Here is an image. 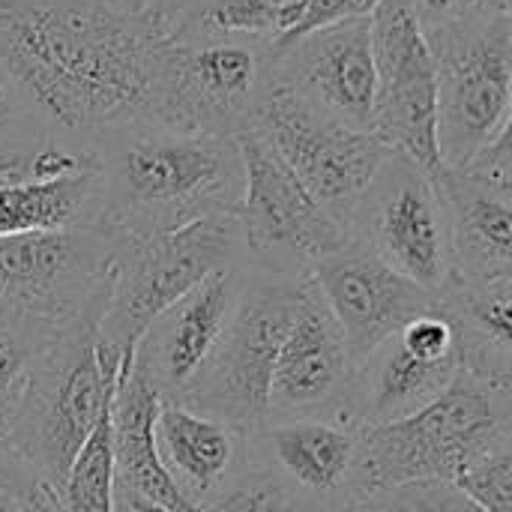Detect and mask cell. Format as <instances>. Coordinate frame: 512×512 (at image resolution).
Returning a JSON list of instances; mask_svg holds the SVG:
<instances>
[{
  "label": "cell",
  "instance_id": "5bb4252c",
  "mask_svg": "<svg viewBox=\"0 0 512 512\" xmlns=\"http://www.w3.org/2000/svg\"><path fill=\"white\" fill-rule=\"evenodd\" d=\"M354 369L345 336L306 276L294 324L282 342L267 393V423L336 420L351 423ZM354 426V423H351Z\"/></svg>",
  "mask_w": 512,
  "mask_h": 512
},
{
  "label": "cell",
  "instance_id": "ffe728a7",
  "mask_svg": "<svg viewBox=\"0 0 512 512\" xmlns=\"http://www.w3.org/2000/svg\"><path fill=\"white\" fill-rule=\"evenodd\" d=\"M246 438L234 426L180 402H162L153 420L159 462L180 495L198 510H207L249 468Z\"/></svg>",
  "mask_w": 512,
  "mask_h": 512
},
{
  "label": "cell",
  "instance_id": "60d3db41",
  "mask_svg": "<svg viewBox=\"0 0 512 512\" xmlns=\"http://www.w3.org/2000/svg\"><path fill=\"white\" fill-rule=\"evenodd\" d=\"M108 3H123V6H138V9H144V0H108Z\"/></svg>",
  "mask_w": 512,
  "mask_h": 512
},
{
  "label": "cell",
  "instance_id": "ab89813d",
  "mask_svg": "<svg viewBox=\"0 0 512 512\" xmlns=\"http://www.w3.org/2000/svg\"><path fill=\"white\" fill-rule=\"evenodd\" d=\"M0 512H21V507H18V501H15V498L0 495Z\"/></svg>",
  "mask_w": 512,
  "mask_h": 512
},
{
  "label": "cell",
  "instance_id": "7c38bea8",
  "mask_svg": "<svg viewBox=\"0 0 512 512\" xmlns=\"http://www.w3.org/2000/svg\"><path fill=\"white\" fill-rule=\"evenodd\" d=\"M348 237L435 297L450 282V231L435 174L396 150L357 201Z\"/></svg>",
  "mask_w": 512,
  "mask_h": 512
},
{
  "label": "cell",
  "instance_id": "484cf974",
  "mask_svg": "<svg viewBox=\"0 0 512 512\" xmlns=\"http://www.w3.org/2000/svg\"><path fill=\"white\" fill-rule=\"evenodd\" d=\"M306 0H195L168 36L231 33L279 42L300 21Z\"/></svg>",
  "mask_w": 512,
  "mask_h": 512
},
{
  "label": "cell",
  "instance_id": "277c9868",
  "mask_svg": "<svg viewBox=\"0 0 512 512\" xmlns=\"http://www.w3.org/2000/svg\"><path fill=\"white\" fill-rule=\"evenodd\" d=\"M99 318L102 309L84 315L36 357L18 399L3 417L36 480L57 495L72 459L111 411L126 363L102 351L96 336Z\"/></svg>",
  "mask_w": 512,
  "mask_h": 512
},
{
  "label": "cell",
  "instance_id": "9c48e42d",
  "mask_svg": "<svg viewBox=\"0 0 512 512\" xmlns=\"http://www.w3.org/2000/svg\"><path fill=\"white\" fill-rule=\"evenodd\" d=\"M117 243L105 222L0 237V309L54 327L105 309Z\"/></svg>",
  "mask_w": 512,
  "mask_h": 512
},
{
  "label": "cell",
  "instance_id": "8fae6325",
  "mask_svg": "<svg viewBox=\"0 0 512 512\" xmlns=\"http://www.w3.org/2000/svg\"><path fill=\"white\" fill-rule=\"evenodd\" d=\"M249 129L276 150L345 231L357 201L390 153L372 132L354 129L276 84L258 105Z\"/></svg>",
  "mask_w": 512,
  "mask_h": 512
},
{
  "label": "cell",
  "instance_id": "ac0fdd59",
  "mask_svg": "<svg viewBox=\"0 0 512 512\" xmlns=\"http://www.w3.org/2000/svg\"><path fill=\"white\" fill-rule=\"evenodd\" d=\"M246 264L228 267L195 285L141 333L132 366L162 402H180L207 369L225 324L234 312Z\"/></svg>",
  "mask_w": 512,
  "mask_h": 512
},
{
  "label": "cell",
  "instance_id": "9a60e30c",
  "mask_svg": "<svg viewBox=\"0 0 512 512\" xmlns=\"http://www.w3.org/2000/svg\"><path fill=\"white\" fill-rule=\"evenodd\" d=\"M273 84L354 129L372 132V18L330 21L291 42L273 45Z\"/></svg>",
  "mask_w": 512,
  "mask_h": 512
},
{
  "label": "cell",
  "instance_id": "f1b7e54d",
  "mask_svg": "<svg viewBox=\"0 0 512 512\" xmlns=\"http://www.w3.org/2000/svg\"><path fill=\"white\" fill-rule=\"evenodd\" d=\"M300 498L273 474L246 468L204 512H297Z\"/></svg>",
  "mask_w": 512,
  "mask_h": 512
},
{
  "label": "cell",
  "instance_id": "b9f144b4",
  "mask_svg": "<svg viewBox=\"0 0 512 512\" xmlns=\"http://www.w3.org/2000/svg\"><path fill=\"white\" fill-rule=\"evenodd\" d=\"M297 512H318V510H309V507H300V510Z\"/></svg>",
  "mask_w": 512,
  "mask_h": 512
},
{
  "label": "cell",
  "instance_id": "44dd1931",
  "mask_svg": "<svg viewBox=\"0 0 512 512\" xmlns=\"http://www.w3.org/2000/svg\"><path fill=\"white\" fill-rule=\"evenodd\" d=\"M459 372V360H423L411 354L399 336H390L384 345L357 360L351 423L366 429L405 420L432 405Z\"/></svg>",
  "mask_w": 512,
  "mask_h": 512
},
{
  "label": "cell",
  "instance_id": "836d02e7",
  "mask_svg": "<svg viewBox=\"0 0 512 512\" xmlns=\"http://www.w3.org/2000/svg\"><path fill=\"white\" fill-rule=\"evenodd\" d=\"M408 6L414 9L423 27L453 24V21H465V18L489 12L483 0H408Z\"/></svg>",
  "mask_w": 512,
  "mask_h": 512
},
{
  "label": "cell",
  "instance_id": "7402d4cb",
  "mask_svg": "<svg viewBox=\"0 0 512 512\" xmlns=\"http://www.w3.org/2000/svg\"><path fill=\"white\" fill-rule=\"evenodd\" d=\"M162 399L147 378L132 366V354L120 369V381L111 402V450H114V483L168 512H204L192 507L165 474L156 444L153 420Z\"/></svg>",
  "mask_w": 512,
  "mask_h": 512
},
{
  "label": "cell",
  "instance_id": "30bf717a",
  "mask_svg": "<svg viewBox=\"0 0 512 512\" xmlns=\"http://www.w3.org/2000/svg\"><path fill=\"white\" fill-rule=\"evenodd\" d=\"M243 195L234 210L246 264L285 276H309L312 264L342 249L348 231L309 195L276 150L252 129L237 135Z\"/></svg>",
  "mask_w": 512,
  "mask_h": 512
},
{
  "label": "cell",
  "instance_id": "8992f818",
  "mask_svg": "<svg viewBox=\"0 0 512 512\" xmlns=\"http://www.w3.org/2000/svg\"><path fill=\"white\" fill-rule=\"evenodd\" d=\"M306 276L246 264L225 333L180 405L252 435L267 426V393L282 342L294 324Z\"/></svg>",
  "mask_w": 512,
  "mask_h": 512
},
{
  "label": "cell",
  "instance_id": "d590c367",
  "mask_svg": "<svg viewBox=\"0 0 512 512\" xmlns=\"http://www.w3.org/2000/svg\"><path fill=\"white\" fill-rule=\"evenodd\" d=\"M192 3H195V0H144V9H147L156 21H162L165 30H171V27L186 15V9H189Z\"/></svg>",
  "mask_w": 512,
  "mask_h": 512
},
{
  "label": "cell",
  "instance_id": "1f68e13d",
  "mask_svg": "<svg viewBox=\"0 0 512 512\" xmlns=\"http://www.w3.org/2000/svg\"><path fill=\"white\" fill-rule=\"evenodd\" d=\"M381 0H306V9L300 15V21L291 27V33H285L279 42H291L321 24H330V21H342V18H357V15H372V9L378 6ZM276 42V45H279Z\"/></svg>",
  "mask_w": 512,
  "mask_h": 512
},
{
  "label": "cell",
  "instance_id": "6da1fadb",
  "mask_svg": "<svg viewBox=\"0 0 512 512\" xmlns=\"http://www.w3.org/2000/svg\"><path fill=\"white\" fill-rule=\"evenodd\" d=\"M168 30L147 9L108 0H0V69L30 117L90 147L153 120Z\"/></svg>",
  "mask_w": 512,
  "mask_h": 512
},
{
  "label": "cell",
  "instance_id": "4fadbf2b",
  "mask_svg": "<svg viewBox=\"0 0 512 512\" xmlns=\"http://www.w3.org/2000/svg\"><path fill=\"white\" fill-rule=\"evenodd\" d=\"M375 105L372 135L438 174V84L420 18L408 0H381L372 9Z\"/></svg>",
  "mask_w": 512,
  "mask_h": 512
},
{
  "label": "cell",
  "instance_id": "4dcf8cb0",
  "mask_svg": "<svg viewBox=\"0 0 512 512\" xmlns=\"http://www.w3.org/2000/svg\"><path fill=\"white\" fill-rule=\"evenodd\" d=\"M393 492L399 495L408 512H486L456 483H411Z\"/></svg>",
  "mask_w": 512,
  "mask_h": 512
},
{
  "label": "cell",
  "instance_id": "e0dca14e",
  "mask_svg": "<svg viewBox=\"0 0 512 512\" xmlns=\"http://www.w3.org/2000/svg\"><path fill=\"white\" fill-rule=\"evenodd\" d=\"M360 435V426L336 420L267 423L246 438L249 468L282 480L309 510L345 512L360 501Z\"/></svg>",
  "mask_w": 512,
  "mask_h": 512
},
{
  "label": "cell",
  "instance_id": "e575fe53",
  "mask_svg": "<svg viewBox=\"0 0 512 512\" xmlns=\"http://www.w3.org/2000/svg\"><path fill=\"white\" fill-rule=\"evenodd\" d=\"M18 507H21V512H66L63 510L60 495H57L51 486H45V483H36V486L18 501Z\"/></svg>",
  "mask_w": 512,
  "mask_h": 512
},
{
  "label": "cell",
  "instance_id": "3957f363",
  "mask_svg": "<svg viewBox=\"0 0 512 512\" xmlns=\"http://www.w3.org/2000/svg\"><path fill=\"white\" fill-rule=\"evenodd\" d=\"M510 444L512 387L459 372L423 411L363 429L357 495L366 498L411 483H453L468 465Z\"/></svg>",
  "mask_w": 512,
  "mask_h": 512
},
{
  "label": "cell",
  "instance_id": "5b68a950",
  "mask_svg": "<svg viewBox=\"0 0 512 512\" xmlns=\"http://www.w3.org/2000/svg\"><path fill=\"white\" fill-rule=\"evenodd\" d=\"M240 264H246V249L234 216H213L141 237L120 234L105 309L96 324L102 351L126 360L156 315L213 273Z\"/></svg>",
  "mask_w": 512,
  "mask_h": 512
},
{
  "label": "cell",
  "instance_id": "d4e9b609",
  "mask_svg": "<svg viewBox=\"0 0 512 512\" xmlns=\"http://www.w3.org/2000/svg\"><path fill=\"white\" fill-rule=\"evenodd\" d=\"M99 222V177L81 171L57 180L0 183V237Z\"/></svg>",
  "mask_w": 512,
  "mask_h": 512
},
{
  "label": "cell",
  "instance_id": "4316f807",
  "mask_svg": "<svg viewBox=\"0 0 512 512\" xmlns=\"http://www.w3.org/2000/svg\"><path fill=\"white\" fill-rule=\"evenodd\" d=\"M114 450H111V411L96 423L84 447L69 465L60 489L66 512H117L114 510Z\"/></svg>",
  "mask_w": 512,
  "mask_h": 512
},
{
  "label": "cell",
  "instance_id": "603a6c76",
  "mask_svg": "<svg viewBox=\"0 0 512 512\" xmlns=\"http://www.w3.org/2000/svg\"><path fill=\"white\" fill-rule=\"evenodd\" d=\"M438 309L456 330L462 372L512 387V279H453L438 294Z\"/></svg>",
  "mask_w": 512,
  "mask_h": 512
},
{
  "label": "cell",
  "instance_id": "2e32d148",
  "mask_svg": "<svg viewBox=\"0 0 512 512\" xmlns=\"http://www.w3.org/2000/svg\"><path fill=\"white\" fill-rule=\"evenodd\" d=\"M309 279L339 324L354 360H363L408 321L438 306L435 294L396 273L357 240L315 261Z\"/></svg>",
  "mask_w": 512,
  "mask_h": 512
},
{
  "label": "cell",
  "instance_id": "83f0119b",
  "mask_svg": "<svg viewBox=\"0 0 512 512\" xmlns=\"http://www.w3.org/2000/svg\"><path fill=\"white\" fill-rule=\"evenodd\" d=\"M69 327H54L48 321H36L9 309H0V417L18 399L27 372L36 357Z\"/></svg>",
  "mask_w": 512,
  "mask_h": 512
},
{
  "label": "cell",
  "instance_id": "7a4b0ae2",
  "mask_svg": "<svg viewBox=\"0 0 512 512\" xmlns=\"http://www.w3.org/2000/svg\"><path fill=\"white\" fill-rule=\"evenodd\" d=\"M99 177V222L120 234L177 231L234 216L243 195L237 138L177 132L144 120L90 144Z\"/></svg>",
  "mask_w": 512,
  "mask_h": 512
},
{
  "label": "cell",
  "instance_id": "d6a6232c",
  "mask_svg": "<svg viewBox=\"0 0 512 512\" xmlns=\"http://www.w3.org/2000/svg\"><path fill=\"white\" fill-rule=\"evenodd\" d=\"M36 483L39 480H36L33 468L18 453V447H15V441H12V435H9V429H6V423L0 417V495L21 501Z\"/></svg>",
  "mask_w": 512,
  "mask_h": 512
},
{
  "label": "cell",
  "instance_id": "d6986e66",
  "mask_svg": "<svg viewBox=\"0 0 512 512\" xmlns=\"http://www.w3.org/2000/svg\"><path fill=\"white\" fill-rule=\"evenodd\" d=\"M450 231V267L462 282L512 279V183L471 168L435 174Z\"/></svg>",
  "mask_w": 512,
  "mask_h": 512
},
{
  "label": "cell",
  "instance_id": "74e56055",
  "mask_svg": "<svg viewBox=\"0 0 512 512\" xmlns=\"http://www.w3.org/2000/svg\"><path fill=\"white\" fill-rule=\"evenodd\" d=\"M114 510L117 512H168V510H162V507H156V504H150V501H144V498H138V495H132V492H126V489H114Z\"/></svg>",
  "mask_w": 512,
  "mask_h": 512
},
{
  "label": "cell",
  "instance_id": "8d00e7d4",
  "mask_svg": "<svg viewBox=\"0 0 512 512\" xmlns=\"http://www.w3.org/2000/svg\"><path fill=\"white\" fill-rule=\"evenodd\" d=\"M345 512H408L405 504L399 501L396 492H378V495H366L357 504H351Z\"/></svg>",
  "mask_w": 512,
  "mask_h": 512
},
{
  "label": "cell",
  "instance_id": "f35d334b",
  "mask_svg": "<svg viewBox=\"0 0 512 512\" xmlns=\"http://www.w3.org/2000/svg\"><path fill=\"white\" fill-rule=\"evenodd\" d=\"M483 3H486V9H489L492 15H512V0H483Z\"/></svg>",
  "mask_w": 512,
  "mask_h": 512
},
{
  "label": "cell",
  "instance_id": "ba28073f",
  "mask_svg": "<svg viewBox=\"0 0 512 512\" xmlns=\"http://www.w3.org/2000/svg\"><path fill=\"white\" fill-rule=\"evenodd\" d=\"M438 84V156L468 165L510 129L512 15H474L423 27Z\"/></svg>",
  "mask_w": 512,
  "mask_h": 512
},
{
  "label": "cell",
  "instance_id": "f546056e",
  "mask_svg": "<svg viewBox=\"0 0 512 512\" xmlns=\"http://www.w3.org/2000/svg\"><path fill=\"white\" fill-rule=\"evenodd\" d=\"M480 510L512 512V447H501L453 480Z\"/></svg>",
  "mask_w": 512,
  "mask_h": 512
},
{
  "label": "cell",
  "instance_id": "52a82bcc",
  "mask_svg": "<svg viewBox=\"0 0 512 512\" xmlns=\"http://www.w3.org/2000/svg\"><path fill=\"white\" fill-rule=\"evenodd\" d=\"M273 87V42L231 33L168 36L153 123L237 138Z\"/></svg>",
  "mask_w": 512,
  "mask_h": 512
},
{
  "label": "cell",
  "instance_id": "cb8c5ba5",
  "mask_svg": "<svg viewBox=\"0 0 512 512\" xmlns=\"http://www.w3.org/2000/svg\"><path fill=\"white\" fill-rule=\"evenodd\" d=\"M81 171H96L93 150L42 129L0 69V183L57 180Z\"/></svg>",
  "mask_w": 512,
  "mask_h": 512
}]
</instances>
